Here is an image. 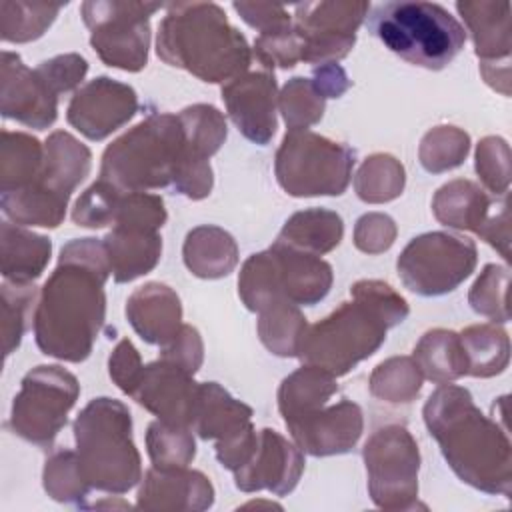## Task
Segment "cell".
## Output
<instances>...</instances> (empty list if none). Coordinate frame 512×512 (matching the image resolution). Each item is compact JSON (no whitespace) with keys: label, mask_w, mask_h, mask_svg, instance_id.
Here are the masks:
<instances>
[{"label":"cell","mask_w":512,"mask_h":512,"mask_svg":"<svg viewBox=\"0 0 512 512\" xmlns=\"http://www.w3.org/2000/svg\"><path fill=\"white\" fill-rule=\"evenodd\" d=\"M456 10L466 22L480 62L510 60V2L458 0Z\"/></svg>","instance_id":"cb8c5ba5"},{"label":"cell","mask_w":512,"mask_h":512,"mask_svg":"<svg viewBox=\"0 0 512 512\" xmlns=\"http://www.w3.org/2000/svg\"><path fill=\"white\" fill-rule=\"evenodd\" d=\"M122 194L124 190L98 178L74 202V208H72L74 224L82 228L114 226Z\"/></svg>","instance_id":"7dc6e473"},{"label":"cell","mask_w":512,"mask_h":512,"mask_svg":"<svg viewBox=\"0 0 512 512\" xmlns=\"http://www.w3.org/2000/svg\"><path fill=\"white\" fill-rule=\"evenodd\" d=\"M422 372L412 356L382 360L370 374V394L392 404H408L422 390Z\"/></svg>","instance_id":"f35d334b"},{"label":"cell","mask_w":512,"mask_h":512,"mask_svg":"<svg viewBox=\"0 0 512 512\" xmlns=\"http://www.w3.org/2000/svg\"><path fill=\"white\" fill-rule=\"evenodd\" d=\"M44 146L26 132L2 130L0 136V188L12 192L30 186L42 168Z\"/></svg>","instance_id":"e575fe53"},{"label":"cell","mask_w":512,"mask_h":512,"mask_svg":"<svg viewBox=\"0 0 512 512\" xmlns=\"http://www.w3.org/2000/svg\"><path fill=\"white\" fill-rule=\"evenodd\" d=\"M36 72L46 80L52 92L60 96L70 90H78V86L82 84L88 72V62L84 56L76 52H68V54H58L48 60H42L36 66Z\"/></svg>","instance_id":"816d5d0a"},{"label":"cell","mask_w":512,"mask_h":512,"mask_svg":"<svg viewBox=\"0 0 512 512\" xmlns=\"http://www.w3.org/2000/svg\"><path fill=\"white\" fill-rule=\"evenodd\" d=\"M480 74L484 82L500 94H510V60L504 62H480Z\"/></svg>","instance_id":"91938a15"},{"label":"cell","mask_w":512,"mask_h":512,"mask_svg":"<svg viewBox=\"0 0 512 512\" xmlns=\"http://www.w3.org/2000/svg\"><path fill=\"white\" fill-rule=\"evenodd\" d=\"M258 314V336L266 350L280 358L298 356L302 336L308 328L300 308L290 302H278Z\"/></svg>","instance_id":"d590c367"},{"label":"cell","mask_w":512,"mask_h":512,"mask_svg":"<svg viewBox=\"0 0 512 512\" xmlns=\"http://www.w3.org/2000/svg\"><path fill=\"white\" fill-rule=\"evenodd\" d=\"M222 100L226 112L240 134L266 146L278 126V86L274 72H244L222 86Z\"/></svg>","instance_id":"d6986e66"},{"label":"cell","mask_w":512,"mask_h":512,"mask_svg":"<svg viewBox=\"0 0 512 512\" xmlns=\"http://www.w3.org/2000/svg\"><path fill=\"white\" fill-rule=\"evenodd\" d=\"M354 162V150L342 142L310 130H288L276 150L274 174L290 196H340L350 184Z\"/></svg>","instance_id":"9c48e42d"},{"label":"cell","mask_w":512,"mask_h":512,"mask_svg":"<svg viewBox=\"0 0 512 512\" xmlns=\"http://www.w3.org/2000/svg\"><path fill=\"white\" fill-rule=\"evenodd\" d=\"M338 392L336 376L312 364L288 374L278 388V410L284 422L322 408Z\"/></svg>","instance_id":"4dcf8cb0"},{"label":"cell","mask_w":512,"mask_h":512,"mask_svg":"<svg viewBox=\"0 0 512 512\" xmlns=\"http://www.w3.org/2000/svg\"><path fill=\"white\" fill-rule=\"evenodd\" d=\"M136 508L150 512H202L214 504V486L200 470L156 468L140 480Z\"/></svg>","instance_id":"7402d4cb"},{"label":"cell","mask_w":512,"mask_h":512,"mask_svg":"<svg viewBox=\"0 0 512 512\" xmlns=\"http://www.w3.org/2000/svg\"><path fill=\"white\" fill-rule=\"evenodd\" d=\"M68 200L32 182L26 188L2 192L0 208L4 216L18 226L58 228L66 216Z\"/></svg>","instance_id":"836d02e7"},{"label":"cell","mask_w":512,"mask_h":512,"mask_svg":"<svg viewBox=\"0 0 512 512\" xmlns=\"http://www.w3.org/2000/svg\"><path fill=\"white\" fill-rule=\"evenodd\" d=\"M278 108L288 130H308L322 120L326 98L316 90L312 78L294 76L282 86Z\"/></svg>","instance_id":"f6af8a7d"},{"label":"cell","mask_w":512,"mask_h":512,"mask_svg":"<svg viewBox=\"0 0 512 512\" xmlns=\"http://www.w3.org/2000/svg\"><path fill=\"white\" fill-rule=\"evenodd\" d=\"M294 444L310 456H334L350 452L362 436V408L352 400L326 404L284 422Z\"/></svg>","instance_id":"ac0fdd59"},{"label":"cell","mask_w":512,"mask_h":512,"mask_svg":"<svg viewBox=\"0 0 512 512\" xmlns=\"http://www.w3.org/2000/svg\"><path fill=\"white\" fill-rule=\"evenodd\" d=\"M90 164V148L70 132L56 130L44 142V162L34 182L56 196L70 200L72 192L88 176Z\"/></svg>","instance_id":"d4e9b609"},{"label":"cell","mask_w":512,"mask_h":512,"mask_svg":"<svg viewBox=\"0 0 512 512\" xmlns=\"http://www.w3.org/2000/svg\"><path fill=\"white\" fill-rule=\"evenodd\" d=\"M38 296L34 282H10L4 280L0 288V328H2V350L8 358L22 342V336L28 328V318L32 304Z\"/></svg>","instance_id":"7bdbcfd3"},{"label":"cell","mask_w":512,"mask_h":512,"mask_svg":"<svg viewBox=\"0 0 512 512\" xmlns=\"http://www.w3.org/2000/svg\"><path fill=\"white\" fill-rule=\"evenodd\" d=\"M52 256L48 236L26 230L14 222L0 226L2 276L10 282H34L42 276Z\"/></svg>","instance_id":"83f0119b"},{"label":"cell","mask_w":512,"mask_h":512,"mask_svg":"<svg viewBox=\"0 0 512 512\" xmlns=\"http://www.w3.org/2000/svg\"><path fill=\"white\" fill-rule=\"evenodd\" d=\"M164 8L166 16L156 36V54L162 62L210 84L230 82L248 70L252 62L248 40L228 22L222 6L172 2Z\"/></svg>","instance_id":"277c9868"},{"label":"cell","mask_w":512,"mask_h":512,"mask_svg":"<svg viewBox=\"0 0 512 512\" xmlns=\"http://www.w3.org/2000/svg\"><path fill=\"white\" fill-rule=\"evenodd\" d=\"M182 258L190 274L204 280H216L228 276L236 268L238 244L224 228L202 224L186 234Z\"/></svg>","instance_id":"4316f807"},{"label":"cell","mask_w":512,"mask_h":512,"mask_svg":"<svg viewBox=\"0 0 512 512\" xmlns=\"http://www.w3.org/2000/svg\"><path fill=\"white\" fill-rule=\"evenodd\" d=\"M304 472V452L280 432L262 428L252 458L234 472V484L242 492L268 490L276 496L290 494Z\"/></svg>","instance_id":"ffe728a7"},{"label":"cell","mask_w":512,"mask_h":512,"mask_svg":"<svg viewBox=\"0 0 512 512\" xmlns=\"http://www.w3.org/2000/svg\"><path fill=\"white\" fill-rule=\"evenodd\" d=\"M42 484L52 500L64 504H82L92 488L80 470L76 452L68 448H60L48 456L42 470Z\"/></svg>","instance_id":"ee69618b"},{"label":"cell","mask_w":512,"mask_h":512,"mask_svg":"<svg viewBox=\"0 0 512 512\" xmlns=\"http://www.w3.org/2000/svg\"><path fill=\"white\" fill-rule=\"evenodd\" d=\"M72 430L80 470L92 488L124 494L142 480V460L126 404L98 396L80 410Z\"/></svg>","instance_id":"5b68a950"},{"label":"cell","mask_w":512,"mask_h":512,"mask_svg":"<svg viewBox=\"0 0 512 512\" xmlns=\"http://www.w3.org/2000/svg\"><path fill=\"white\" fill-rule=\"evenodd\" d=\"M424 424L452 472L468 486L510 498L512 444L504 424L488 418L464 386L440 384L422 408Z\"/></svg>","instance_id":"7a4b0ae2"},{"label":"cell","mask_w":512,"mask_h":512,"mask_svg":"<svg viewBox=\"0 0 512 512\" xmlns=\"http://www.w3.org/2000/svg\"><path fill=\"white\" fill-rule=\"evenodd\" d=\"M254 56L268 72L274 68H294L302 62V42L294 24L258 34L254 40Z\"/></svg>","instance_id":"681fc988"},{"label":"cell","mask_w":512,"mask_h":512,"mask_svg":"<svg viewBox=\"0 0 512 512\" xmlns=\"http://www.w3.org/2000/svg\"><path fill=\"white\" fill-rule=\"evenodd\" d=\"M368 30L402 60L442 70L464 48V26L436 2H384L368 12Z\"/></svg>","instance_id":"8992f818"},{"label":"cell","mask_w":512,"mask_h":512,"mask_svg":"<svg viewBox=\"0 0 512 512\" xmlns=\"http://www.w3.org/2000/svg\"><path fill=\"white\" fill-rule=\"evenodd\" d=\"M0 112L28 128L46 130L58 118V96L46 80L28 68L16 52H2Z\"/></svg>","instance_id":"e0dca14e"},{"label":"cell","mask_w":512,"mask_h":512,"mask_svg":"<svg viewBox=\"0 0 512 512\" xmlns=\"http://www.w3.org/2000/svg\"><path fill=\"white\" fill-rule=\"evenodd\" d=\"M138 112L136 90L110 76H98L70 98L66 120L88 140H104Z\"/></svg>","instance_id":"2e32d148"},{"label":"cell","mask_w":512,"mask_h":512,"mask_svg":"<svg viewBox=\"0 0 512 512\" xmlns=\"http://www.w3.org/2000/svg\"><path fill=\"white\" fill-rule=\"evenodd\" d=\"M252 408L236 400L218 382H200L192 416V432L214 440L218 462L236 472L254 454L258 434L252 426Z\"/></svg>","instance_id":"5bb4252c"},{"label":"cell","mask_w":512,"mask_h":512,"mask_svg":"<svg viewBox=\"0 0 512 512\" xmlns=\"http://www.w3.org/2000/svg\"><path fill=\"white\" fill-rule=\"evenodd\" d=\"M468 372L474 378L502 374L510 362L508 332L496 324H472L460 332Z\"/></svg>","instance_id":"d6a6232c"},{"label":"cell","mask_w":512,"mask_h":512,"mask_svg":"<svg viewBox=\"0 0 512 512\" xmlns=\"http://www.w3.org/2000/svg\"><path fill=\"white\" fill-rule=\"evenodd\" d=\"M368 12V2L322 0L296 4L292 24L302 42V62L338 64L354 48L356 30Z\"/></svg>","instance_id":"9a60e30c"},{"label":"cell","mask_w":512,"mask_h":512,"mask_svg":"<svg viewBox=\"0 0 512 512\" xmlns=\"http://www.w3.org/2000/svg\"><path fill=\"white\" fill-rule=\"evenodd\" d=\"M160 358L194 376L204 360V342L200 332L190 324H182L176 336L160 348Z\"/></svg>","instance_id":"db71d44e"},{"label":"cell","mask_w":512,"mask_h":512,"mask_svg":"<svg viewBox=\"0 0 512 512\" xmlns=\"http://www.w3.org/2000/svg\"><path fill=\"white\" fill-rule=\"evenodd\" d=\"M164 200L150 192H124L114 226L158 232L166 224Z\"/></svg>","instance_id":"f907efd6"},{"label":"cell","mask_w":512,"mask_h":512,"mask_svg":"<svg viewBox=\"0 0 512 512\" xmlns=\"http://www.w3.org/2000/svg\"><path fill=\"white\" fill-rule=\"evenodd\" d=\"M164 8L158 2L88 0L80 14L90 30V46L98 58L124 72H140L148 64L150 16Z\"/></svg>","instance_id":"30bf717a"},{"label":"cell","mask_w":512,"mask_h":512,"mask_svg":"<svg viewBox=\"0 0 512 512\" xmlns=\"http://www.w3.org/2000/svg\"><path fill=\"white\" fill-rule=\"evenodd\" d=\"M182 150L184 132L178 114H150L106 146L100 180L124 192L166 188L172 184Z\"/></svg>","instance_id":"52a82bcc"},{"label":"cell","mask_w":512,"mask_h":512,"mask_svg":"<svg viewBox=\"0 0 512 512\" xmlns=\"http://www.w3.org/2000/svg\"><path fill=\"white\" fill-rule=\"evenodd\" d=\"M198 386L200 382H196L192 374L158 358L144 366L130 398L152 412L158 420L192 428Z\"/></svg>","instance_id":"44dd1931"},{"label":"cell","mask_w":512,"mask_h":512,"mask_svg":"<svg viewBox=\"0 0 512 512\" xmlns=\"http://www.w3.org/2000/svg\"><path fill=\"white\" fill-rule=\"evenodd\" d=\"M332 280V266L326 260L276 240L244 260L238 296L250 312H262L278 302L314 306L326 298Z\"/></svg>","instance_id":"ba28073f"},{"label":"cell","mask_w":512,"mask_h":512,"mask_svg":"<svg viewBox=\"0 0 512 512\" xmlns=\"http://www.w3.org/2000/svg\"><path fill=\"white\" fill-rule=\"evenodd\" d=\"M344 236V222L328 208H306L294 212L282 226L278 242L316 256L332 252Z\"/></svg>","instance_id":"f546056e"},{"label":"cell","mask_w":512,"mask_h":512,"mask_svg":"<svg viewBox=\"0 0 512 512\" xmlns=\"http://www.w3.org/2000/svg\"><path fill=\"white\" fill-rule=\"evenodd\" d=\"M482 240H486L500 256L508 262L510 260V210H508V196H502L498 210L490 212L486 222L476 232Z\"/></svg>","instance_id":"6f0895ef"},{"label":"cell","mask_w":512,"mask_h":512,"mask_svg":"<svg viewBox=\"0 0 512 512\" xmlns=\"http://www.w3.org/2000/svg\"><path fill=\"white\" fill-rule=\"evenodd\" d=\"M406 184V170L386 152L370 154L354 174V190L362 202L384 204L398 198Z\"/></svg>","instance_id":"8d00e7d4"},{"label":"cell","mask_w":512,"mask_h":512,"mask_svg":"<svg viewBox=\"0 0 512 512\" xmlns=\"http://www.w3.org/2000/svg\"><path fill=\"white\" fill-rule=\"evenodd\" d=\"M396 222L384 212H368L356 220L354 246L364 254H382L396 240Z\"/></svg>","instance_id":"f5cc1de1"},{"label":"cell","mask_w":512,"mask_h":512,"mask_svg":"<svg viewBox=\"0 0 512 512\" xmlns=\"http://www.w3.org/2000/svg\"><path fill=\"white\" fill-rule=\"evenodd\" d=\"M80 396L78 378L58 364H40L26 372L14 396L10 428L40 448H50L66 426L68 412Z\"/></svg>","instance_id":"8fae6325"},{"label":"cell","mask_w":512,"mask_h":512,"mask_svg":"<svg viewBox=\"0 0 512 512\" xmlns=\"http://www.w3.org/2000/svg\"><path fill=\"white\" fill-rule=\"evenodd\" d=\"M312 82L326 100L340 98L350 88V78L340 64H322L314 68Z\"/></svg>","instance_id":"680465c9"},{"label":"cell","mask_w":512,"mask_h":512,"mask_svg":"<svg viewBox=\"0 0 512 512\" xmlns=\"http://www.w3.org/2000/svg\"><path fill=\"white\" fill-rule=\"evenodd\" d=\"M474 240L450 232H426L412 238L396 260L398 278L418 296H442L456 290L476 268Z\"/></svg>","instance_id":"7c38bea8"},{"label":"cell","mask_w":512,"mask_h":512,"mask_svg":"<svg viewBox=\"0 0 512 512\" xmlns=\"http://www.w3.org/2000/svg\"><path fill=\"white\" fill-rule=\"evenodd\" d=\"M104 242L74 238L58 256L34 308V338L42 354L84 362L106 320L104 284L110 276Z\"/></svg>","instance_id":"6da1fadb"},{"label":"cell","mask_w":512,"mask_h":512,"mask_svg":"<svg viewBox=\"0 0 512 512\" xmlns=\"http://www.w3.org/2000/svg\"><path fill=\"white\" fill-rule=\"evenodd\" d=\"M508 286V266L486 264L468 292V304L476 314L490 318L494 324H506L510 320Z\"/></svg>","instance_id":"bcb514c9"},{"label":"cell","mask_w":512,"mask_h":512,"mask_svg":"<svg viewBox=\"0 0 512 512\" xmlns=\"http://www.w3.org/2000/svg\"><path fill=\"white\" fill-rule=\"evenodd\" d=\"M474 168L484 188L494 196H508L510 188V146L500 136H486L476 146Z\"/></svg>","instance_id":"c3c4849f"},{"label":"cell","mask_w":512,"mask_h":512,"mask_svg":"<svg viewBox=\"0 0 512 512\" xmlns=\"http://www.w3.org/2000/svg\"><path fill=\"white\" fill-rule=\"evenodd\" d=\"M368 494L382 510H412L418 500L420 450L414 436L400 424L372 432L362 448Z\"/></svg>","instance_id":"4fadbf2b"},{"label":"cell","mask_w":512,"mask_h":512,"mask_svg":"<svg viewBox=\"0 0 512 512\" xmlns=\"http://www.w3.org/2000/svg\"><path fill=\"white\" fill-rule=\"evenodd\" d=\"M126 318L146 344L162 348L182 326V304L168 284L146 282L128 296Z\"/></svg>","instance_id":"603a6c76"},{"label":"cell","mask_w":512,"mask_h":512,"mask_svg":"<svg viewBox=\"0 0 512 512\" xmlns=\"http://www.w3.org/2000/svg\"><path fill=\"white\" fill-rule=\"evenodd\" d=\"M492 208V198L476 182L466 178L442 184L432 198V212L440 224L474 234L486 222Z\"/></svg>","instance_id":"f1b7e54d"},{"label":"cell","mask_w":512,"mask_h":512,"mask_svg":"<svg viewBox=\"0 0 512 512\" xmlns=\"http://www.w3.org/2000/svg\"><path fill=\"white\" fill-rule=\"evenodd\" d=\"M470 152V136L458 126L442 124L430 128L418 146V160L430 174L458 168Z\"/></svg>","instance_id":"60d3db41"},{"label":"cell","mask_w":512,"mask_h":512,"mask_svg":"<svg viewBox=\"0 0 512 512\" xmlns=\"http://www.w3.org/2000/svg\"><path fill=\"white\" fill-rule=\"evenodd\" d=\"M184 144L188 152L208 158L214 156L226 140L228 128L224 114L212 104H192L178 112Z\"/></svg>","instance_id":"ab89813d"},{"label":"cell","mask_w":512,"mask_h":512,"mask_svg":"<svg viewBox=\"0 0 512 512\" xmlns=\"http://www.w3.org/2000/svg\"><path fill=\"white\" fill-rule=\"evenodd\" d=\"M350 302H342L326 318L308 324L298 358L344 376L370 358L386 340V332L410 314L408 302L386 282L366 278L350 288Z\"/></svg>","instance_id":"3957f363"},{"label":"cell","mask_w":512,"mask_h":512,"mask_svg":"<svg viewBox=\"0 0 512 512\" xmlns=\"http://www.w3.org/2000/svg\"><path fill=\"white\" fill-rule=\"evenodd\" d=\"M62 4L54 2H0V36L4 42L26 44L38 40L60 14Z\"/></svg>","instance_id":"74e56055"},{"label":"cell","mask_w":512,"mask_h":512,"mask_svg":"<svg viewBox=\"0 0 512 512\" xmlns=\"http://www.w3.org/2000/svg\"><path fill=\"white\" fill-rule=\"evenodd\" d=\"M422 376L434 384L454 382L468 372L460 334L446 328H432L422 334L412 354Z\"/></svg>","instance_id":"1f68e13d"},{"label":"cell","mask_w":512,"mask_h":512,"mask_svg":"<svg viewBox=\"0 0 512 512\" xmlns=\"http://www.w3.org/2000/svg\"><path fill=\"white\" fill-rule=\"evenodd\" d=\"M232 8L240 14V18L256 28L260 34L268 30H276L292 24V16L282 4L270 2H232Z\"/></svg>","instance_id":"9f6ffc18"},{"label":"cell","mask_w":512,"mask_h":512,"mask_svg":"<svg viewBox=\"0 0 512 512\" xmlns=\"http://www.w3.org/2000/svg\"><path fill=\"white\" fill-rule=\"evenodd\" d=\"M114 282L126 284L152 272L162 254V238L152 230L112 226L102 238Z\"/></svg>","instance_id":"484cf974"},{"label":"cell","mask_w":512,"mask_h":512,"mask_svg":"<svg viewBox=\"0 0 512 512\" xmlns=\"http://www.w3.org/2000/svg\"><path fill=\"white\" fill-rule=\"evenodd\" d=\"M144 370V364H142V358H140V352L136 350V346L132 344L130 338H122L110 358H108V374L112 378V382L128 396H132L138 380H140V374Z\"/></svg>","instance_id":"11a10c76"},{"label":"cell","mask_w":512,"mask_h":512,"mask_svg":"<svg viewBox=\"0 0 512 512\" xmlns=\"http://www.w3.org/2000/svg\"><path fill=\"white\" fill-rule=\"evenodd\" d=\"M146 448L156 468H186L196 456L192 428L154 420L146 430Z\"/></svg>","instance_id":"b9f144b4"}]
</instances>
